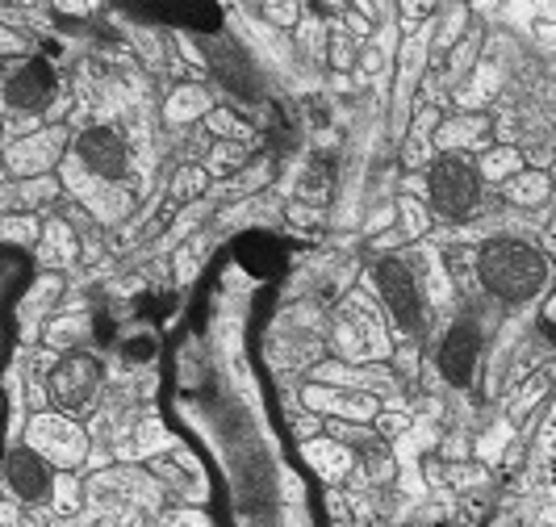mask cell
Instances as JSON below:
<instances>
[{"instance_id": "6da1fadb", "label": "cell", "mask_w": 556, "mask_h": 527, "mask_svg": "<svg viewBox=\"0 0 556 527\" xmlns=\"http://www.w3.org/2000/svg\"><path fill=\"white\" fill-rule=\"evenodd\" d=\"M477 277L506 305H523L548 285V255L523 239H490L477 251Z\"/></svg>"}, {"instance_id": "7a4b0ae2", "label": "cell", "mask_w": 556, "mask_h": 527, "mask_svg": "<svg viewBox=\"0 0 556 527\" xmlns=\"http://www.w3.org/2000/svg\"><path fill=\"white\" fill-rule=\"evenodd\" d=\"M481 201V172L469 155H440L431 164V205L447 223H465Z\"/></svg>"}, {"instance_id": "3957f363", "label": "cell", "mask_w": 556, "mask_h": 527, "mask_svg": "<svg viewBox=\"0 0 556 527\" xmlns=\"http://www.w3.org/2000/svg\"><path fill=\"white\" fill-rule=\"evenodd\" d=\"M377 289L390 305L393 323L406 335L422 331V318H427V302H422V289H418L415 273L402 264V260H381L377 264Z\"/></svg>"}, {"instance_id": "277c9868", "label": "cell", "mask_w": 556, "mask_h": 527, "mask_svg": "<svg viewBox=\"0 0 556 527\" xmlns=\"http://www.w3.org/2000/svg\"><path fill=\"white\" fill-rule=\"evenodd\" d=\"M97 389H101V364L88 352H72L55 364L51 373V398H55L59 411L67 415H80L97 402Z\"/></svg>"}, {"instance_id": "5b68a950", "label": "cell", "mask_w": 556, "mask_h": 527, "mask_svg": "<svg viewBox=\"0 0 556 527\" xmlns=\"http://www.w3.org/2000/svg\"><path fill=\"white\" fill-rule=\"evenodd\" d=\"M76 160L97 180H126L130 176V142L113 126H88L76 139Z\"/></svg>"}, {"instance_id": "8992f818", "label": "cell", "mask_w": 556, "mask_h": 527, "mask_svg": "<svg viewBox=\"0 0 556 527\" xmlns=\"http://www.w3.org/2000/svg\"><path fill=\"white\" fill-rule=\"evenodd\" d=\"M55 84L59 80L47 59H26L22 67L9 72L4 101H9V110H17V113H42L55 101Z\"/></svg>"}, {"instance_id": "52a82bcc", "label": "cell", "mask_w": 556, "mask_h": 527, "mask_svg": "<svg viewBox=\"0 0 556 527\" xmlns=\"http://www.w3.org/2000/svg\"><path fill=\"white\" fill-rule=\"evenodd\" d=\"M4 481L13 490V499L22 502H47L51 490H55V473H51V461L38 456L34 448H13L9 461H4Z\"/></svg>"}, {"instance_id": "ba28073f", "label": "cell", "mask_w": 556, "mask_h": 527, "mask_svg": "<svg viewBox=\"0 0 556 527\" xmlns=\"http://www.w3.org/2000/svg\"><path fill=\"white\" fill-rule=\"evenodd\" d=\"M477 352H481V331H477V323L460 318L447 331L444 348H440V373H444L447 386H469L473 381Z\"/></svg>"}, {"instance_id": "9c48e42d", "label": "cell", "mask_w": 556, "mask_h": 527, "mask_svg": "<svg viewBox=\"0 0 556 527\" xmlns=\"http://www.w3.org/2000/svg\"><path fill=\"white\" fill-rule=\"evenodd\" d=\"M29 448H34L38 456L59 461V465H76V461H80V452H84V440L67 418L42 415L34 427H29Z\"/></svg>"}, {"instance_id": "30bf717a", "label": "cell", "mask_w": 556, "mask_h": 527, "mask_svg": "<svg viewBox=\"0 0 556 527\" xmlns=\"http://www.w3.org/2000/svg\"><path fill=\"white\" fill-rule=\"evenodd\" d=\"M210 63H214V72H218V80H223L226 88H239L243 97H255V92H260V88H255V72H251V63L243 59L239 47H218V51L210 55Z\"/></svg>"}]
</instances>
